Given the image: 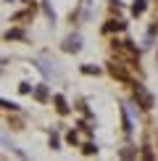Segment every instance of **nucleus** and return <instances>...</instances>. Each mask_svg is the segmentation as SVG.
I'll return each mask as SVG.
<instances>
[{
    "label": "nucleus",
    "mask_w": 158,
    "mask_h": 161,
    "mask_svg": "<svg viewBox=\"0 0 158 161\" xmlns=\"http://www.w3.org/2000/svg\"><path fill=\"white\" fill-rule=\"evenodd\" d=\"M66 140H69L71 145H76V140H79V135H76V132H69V135H66Z\"/></svg>",
    "instance_id": "obj_15"
},
{
    "label": "nucleus",
    "mask_w": 158,
    "mask_h": 161,
    "mask_svg": "<svg viewBox=\"0 0 158 161\" xmlns=\"http://www.w3.org/2000/svg\"><path fill=\"white\" fill-rule=\"evenodd\" d=\"M5 37H8V40H26V32L24 29H11Z\"/></svg>",
    "instance_id": "obj_8"
},
{
    "label": "nucleus",
    "mask_w": 158,
    "mask_h": 161,
    "mask_svg": "<svg viewBox=\"0 0 158 161\" xmlns=\"http://www.w3.org/2000/svg\"><path fill=\"white\" fill-rule=\"evenodd\" d=\"M155 29H158V24H155Z\"/></svg>",
    "instance_id": "obj_19"
},
{
    "label": "nucleus",
    "mask_w": 158,
    "mask_h": 161,
    "mask_svg": "<svg viewBox=\"0 0 158 161\" xmlns=\"http://www.w3.org/2000/svg\"><path fill=\"white\" fill-rule=\"evenodd\" d=\"M34 98H37V100H48V87H45V85L34 87Z\"/></svg>",
    "instance_id": "obj_10"
},
{
    "label": "nucleus",
    "mask_w": 158,
    "mask_h": 161,
    "mask_svg": "<svg viewBox=\"0 0 158 161\" xmlns=\"http://www.w3.org/2000/svg\"><path fill=\"white\" fill-rule=\"evenodd\" d=\"M24 3H32V0H24Z\"/></svg>",
    "instance_id": "obj_18"
},
{
    "label": "nucleus",
    "mask_w": 158,
    "mask_h": 161,
    "mask_svg": "<svg viewBox=\"0 0 158 161\" xmlns=\"http://www.w3.org/2000/svg\"><path fill=\"white\" fill-rule=\"evenodd\" d=\"M121 122H124V132H127V135H132V130H134V127H132V119H129L127 106H121Z\"/></svg>",
    "instance_id": "obj_5"
},
{
    "label": "nucleus",
    "mask_w": 158,
    "mask_h": 161,
    "mask_svg": "<svg viewBox=\"0 0 158 161\" xmlns=\"http://www.w3.org/2000/svg\"><path fill=\"white\" fill-rule=\"evenodd\" d=\"M53 103H55L58 114H69V106H66V98L63 95H53Z\"/></svg>",
    "instance_id": "obj_6"
},
{
    "label": "nucleus",
    "mask_w": 158,
    "mask_h": 161,
    "mask_svg": "<svg viewBox=\"0 0 158 161\" xmlns=\"http://www.w3.org/2000/svg\"><path fill=\"white\" fill-rule=\"evenodd\" d=\"M82 151H84V156H92V153H97V145L95 143H84Z\"/></svg>",
    "instance_id": "obj_12"
},
{
    "label": "nucleus",
    "mask_w": 158,
    "mask_h": 161,
    "mask_svg": "<svg viewBox=\"0 0 158 161\" xmlns=\"http://www.w3.org/2000/svg\"><path fill=\"white\" fill-rule=\"evenodd\" d=\"M145 8H148V3H145V0H134V3H132V16H142Z\"/></svg>",
    "instance_id": "obj_7"
},
{
    "label": "nucleus",
    "mask_w": 158,
    "mask_h": 161,
    "mask_svg": "<svg viewBox=\"0 0 158 161\" xmlns=\"http://www.w3.org/2000/svg\"><path fill=\"white\" fill-rule=\"evenodd\" d=\"M108 69H111V74H113V77H118V79H121V82H129V85H132V77L127 74V69H124L121 64H116V61H113V64L108 66Z\"/></svg>",
    "instance_id": "obj_3"
},
{
    "label": "nucleus",
    "mask_w": 158,
    "mask_h": 161,
    "mask_svg": "<svg viewBox=\"0 0 158 161\" xmlns=\"http://www.w3.org/2000/svg\"><path fill=\"white\" fill-rule=\"evenodd\" d=\"M82 71H84V74H100L97 66H82Z\"/></svg>",
    "instance_id": "obj_14"
},
{
    "label": "nucleus",
    "mask_w": 158,
    "mask_h": 161,
    "mask_svg": "<svg viewBox=\"0 0 158 161\" xmlns=\"http://www.w3.org/2000/svg\"><path fill=\"white\" fill-rule=\"evenodd\" d=\"M0 108H5V111H18V103H13V100H5V98H0Z\"/></svg>",
    "instance_id": "obj_9"
},
{
    "label": "nucleus",
    "mask_w": 158,
    "mask_h": 161,
    "mask_svg": "<svg viewBox=\"0 0 158 161\" xmlns=\"http://www.w3.org/2000/svg\"><path fill=\"white\" fill-rule=\"evenodd\" d=\"M50 148H53V151L61 148V137H58V132H50Z\"/></svg>",
    "instance_id": "obj_11"
},
{
    "label": "nucleus",
    "mask_w": 158,
    "mask_h": 161,
    "mask_svg": "<svg viewBox=\"0 0 158 161\" xmlns=\"http://www.w3.org/2000/svg\"><path fill=\"white\" fill-rule=\"evenodd\" d=\"M132 156H137V151L132 148V145H129V148H124V151H121V158H132Z\"/></svg>",
    "instance_id": "obj_13"
},
{
    "label": "nucleus",
    "mask_w": 158,
    "mask_h": 161,
    "mask_svg": "<svg viewBox=\"0 0 158 161\" xmlns=\"http://www.w3.org/2000/svg\"><path fill=\"white\" fill-rule=\"evenodd\" d=\"M42 11H45V13H48V16H50V19H55V13H53V8H50V5H48V3H42Z\"/></svg>",
    "instance_id": "obj_16"
},
{
    "label": "nucleus",
    "mask_w": 158,
    "mask_h": 161,
    "mask_svg": "<svg viewBox=\"0 0 158 161\" xmlns=\"http://www.w3.org/2000/svg\"><path fill=\"white\" fill-rule=\"evenodd\" d=\"M132 87H134V98H137V103L142 106V108H153V95H150L148 90H145V85H140V82H132Z\"/></svg>",
    "instance_id": "obj_1"
},
{
    "label": "nucleus",
    "mask_w": 158,
    "mask_h": 161,
    "mask_svg": "<svg viewBox=\"0 0 158 161\" xmlns=\"http://www.w3.org/2000/svg\"><path fill=\"white\" fill-rule=\"evenodd\" d=\"M8 3H11V0H8Z\"/></svg>",
    "instance_id": "obj_20"
},
{
    "label": "nucleus",
    "mask_w": 158,
    "mask_h": 161,
    "mask_svg": "<svg viewBox=\"0 0 158 161\" xmlns=\"http://www.w3.org/2000/svg\"><path fill=\"white\" fill-rule=\"evenodd\" d=\"M63 50H66V53L82 50V37H79V35H69V37L63 40Z\"/></svg>",
    "instance_id": "obj_2"
},
{
    "label": "nucleus",
    "mask_w": 158,
    "mask_h": 161,
    "mask_svg": "<svg viewBox=\"0 0 158 161\" xmlns=\"http://www.w3.org/2000/svg\"><path fill=\"white\" fill-rule=\"evenodd\" d=\"M18 90L26 95V92H32V87H29V82H21V85H18Z\"/></svg>",
    "instance_id": "obj_17"
},
{
    "label": "nucleus",
    "mask_w": 158,
    "mask_h": 161,
    "mask_svg": "<svg viewBox=\"0 0 158 161\" xmlns=\"http://www.w3.org/2000/svg\"><path fill=\"white\" fill-rule=\"evenodd\" d=\"M121 29H127V21H121V19H111L105 24V32H121Z\"/></svg>",
    "instance_id": "obj_4"
}]
</instances>
